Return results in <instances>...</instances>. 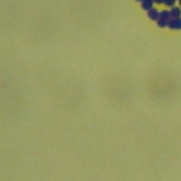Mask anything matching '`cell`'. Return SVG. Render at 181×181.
Here are the masks:
<instances>
[{"label": "cell", "instance_id": "obj_5", "mask_svg": "<svg viewBox=\"0 0 181 181\" xmlns=\"http://www.w3.org/2000/svg\"><path fill=\"white\" fill-rule=\"evenodd\" d=\"M171 18H179L181 17V9L179 7L174 6L169 10Z\"/></svg>", "mask_w": 181, "mask_h": 181}, {"label": "cell", "instance_id": "obj_3", "mask_svg": "<svg viewBox=\"0 0 181 181\" xmlns=\"http://www.w3.org/2000/svg\"><path fill=\"white\" fill-rule=\"evenodd\" d=\"M153 4L154 1L153 0H143L141 2V8L145 11H149L150 9H152L153 7Z\"/></svg>", "mask_w": 181, "mask_h": 181}, {"label": "cell", "instance_id": "obj_6", "mask_svg": "<svg viewBox=\"0 0 181 181\" xmlns=\"http://www.w3.org/2000/svg\"><path fill=\"white\" fill-rule=\"evenodd\" d=\"M176 3V0H164V5L167 6H173Z\"/></svg>", "mask_w": 181, "mask_h": 181}, {"label": "cell", "instance_id": "obj_9", "mask_svg": "<svg viewBox=\"0 0 181 181\" xmlns=\"http://www.w3.org/2000/svg\"><path fill=\"white\" fill-rule=\"evenodd\" d=\"M136 1H141V2H142L143 0H136Z\"/></svg>", "mask_w": 181, "mask_h": 181}, {"label": "cell", "instance_id": "obj_2", "mask_svg": "<svg viewBox=\"0 0 181 181\" xmlns=\"http://www.w3.org/2000/svg\"><path fill=\"white\" fill-rule=\"evenodd\" d=\"M167 27L172 29V30H180L181 17H179V18H171L167 23Z\"/></svg>", "mask_w": 181, "mask_h": 181}, {"label": "cell", "instance_id": "obj_8", "mask_svg": "<svg viewBox=\"0 0 181 181\" xmlns=\"http://www.w3.org/2000/svg\"><path fill=\"white\" fill-rule=\"evenodd\" d=\"M179 6H181V0H179Z\"/></svg>", "mask_w": 181, "mask_h": 181}, {"label": "cell", "instance_id": "obj_4", "mask_svg": "<svg viewBox=\"0 0 181 181\" xmlns=\"http://www.w3.org/2000/svg\"><path fill=\"white\" fill-rule=\"evenodd\" d=\"M159 14L160 12H159L157 9L155 8H152L150 9L149 11H148V17L151 19V20H154V21H157L159 17Z\"/></svg>", "mask_w": 181, "mask_h": 181}, {"label": "cell", "instance_id": "obj_1", "mask_svg": "<svg viewBox=\"0 0 181 181\" xmlns=\"http://www.w3.org/2000/svg\"><path fill=\"white\" fill-rule=\"evenodd\" d=\"M170 19H171V16H170L169 11H167V10H163V11L160 12L159 17V19L157 20V25H158L159 27H161V28L166 27V26H167V23H168V21H169Z\"/></svg>", "mask_w": 181, "mask_h": 181}, {"label": "cell", "instance_id": "obj_7", "mask_svg": "<svg viewBox=\"0 0 181 181\" xmlns=\"http://www.w3.org/2000/svg\"><path fill=\"white\" fill-rule=\"evenodd\" d=\"M155 4H158V5H161V4H164V0H153Z\"/></svg>", "mask_w": 181, "mask_h": 181}]
</instances>
